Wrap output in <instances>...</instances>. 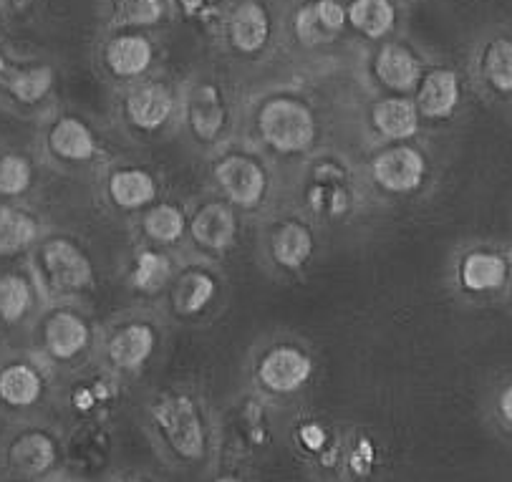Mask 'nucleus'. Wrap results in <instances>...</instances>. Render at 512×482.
Masks as SVG:
<instances>
[{"label":"nucleus","instance_id":"1","mask_svg":"<svg viewBox=\"0 0 512 482\" xmlns=\"http://www.w3.org/2000/svg\"><path fill=\"white\" fill-rule=\"evenodd\" d=\"M159 440L182 462H200L207 452V427L200 407L187 394H167L152 404Z\"/></svg>","mask_w":512,"mask_h":482},{"label":"nucleus","instance_id":"2","mask_svg":"<svg viewBox=\"0 0 512 482\" xmlns=\"http://www.w3.org/2000/svg\"><path fill=\"white\" fill-rule=\"evenodd\" d=\"M260 137L280 154L306 152L316 142V119L301 101L273 99L258 114Z\"/></svg>","mask_w":512,"mask_h":482},{"label":"nucleus","instance_id":"3","mask_svg":"<svg viewBox=\"0 0 512 482\" xmlns=\"http://www.w3.org/2000/svg\"><path fill=\"white\" fill-rule=\"evenodd\" d=\"M41 268L46 281L61 293L84 291V288H89L91 281H94V271H91L89 258L81 253L79 245H74L71 240L64 238L51 240V243L43 245Z\"/></svg>","mask_w":512,"mask_h":482},{"label":"nucleus","instance_id":"4","mask_svg":"<svg viewBox=\"0 0 512 482\" xmlns=\"http://www.w3.org/2000/svg\"><path fill=\"white\" fill-rule=\"evenodd\" d=\"M313 377V361L298 346H275L260 359L258 382L273 394H293Z\"/></svg>","mask_w":512,"mask_h":482},{"label":"nucleus","instance_id":"5","mask_svg":"<svg viewBox=\"0 0 512 482\" xmlns=\"http://www.w3.org/2000/svg\"><path fill=\"white\" fill-rule=\"evenodd\" d=\"M371 175L376 185L389 192H412L417 190L427 175V162L422 152L409 144H396L376 154L371 162Z\"/></svg>","mask_w":512,"mask_h":482},{"label":"nucleus","instance_id":"6","mask_svg":"<svg viewBox=\"0 0 512 482\" xmlns=\"http://www.w3.org/2000/svg\"><path fill=\"white\" fill-rule=\"evenodd\" d=\"M215 180L220 190L230 202L240 207H255L260 205L268 187V177H265L263 167L255 159L243 157V154H233L225 157L220 165L215 167Z\"/></svg>","mask_w":512,"mask_h":482},{"label":"nucleus","instance_id":"7","mask_svg":"<svg viewBox=\"0 0 512 482\" xmlns=\"http://www.w3.org/2000/svg\"><path fill=\"white\" fill-rule=\"evenodd\" d=\"M157 346V334L147 324H127L109 339V361L122 371L142 369L154 354Z\"/></svg>","mask_w":512,"mask_h":482},{"label":"nucleus","instance_id":"8","mask_svg":"<svg viewBox=\"0 0 512 482\" xmlns=\"http://www.w3.org/2000/svg\"><path fill=\"white\" fill-rule=\"evenodd\" d=\"M192 238L202 248L215 250V253L233 248L238 240V223H235L233 210L222 202H207L192 220Z\"/></svg>","mask_w":512,"mask_h":482},{"label":"nucleus","instance_id":"9","mask_svg":"<svg viewBox=\"0 0 512 482\" xmlns=\"http://www.w3.org/2000/svg\"><path fill=\"white\" fill-rule=\"evenodd\" d=\"M89 336V326L84 324V318H79L71 311L53 313L46 321V329H43L46 349L51 351L53 359L61 361L79 356L89 346Z\"/></svg>","mask_w":512,"mask_h":482},{"label":"nucleus","instance_id":"10","mask_svg":"<svg viewBox=\"0 0 512 482\" xmlns=\"http://www.w3.org/2000/svg\"><path fill=\"white\" fill-rule=\"evenodd\" d=\"M172 112H175V99H172L167 86L162 84L139 86L127 96L129 119H132L134 127L144 129V132H154V129L164 127Z\"/></svg>","mask_w":512,"mask_h":482},{"label":"nucleus","instance_id":"11","mask_svg":"<svg viewBox=\"0 0 512 482\" xmlns=\"http://www.w3.org/2000/svg\"><path fill=\"white\" fill-rule=\"evenodd\" d=\"M510 281V263L492 250H475L460 265V283L470 293L497 291Z\"/></svg>","mask_w":512,"mask_h":482},{"label":"nucleus","instance_id":"12","mask_svg":"<svg viewBox=\"0 0 512 482\" xmlns=\"http://www.w3.org/2000/svg\"><path fill=\"white\" fill-rule=\"evenodd\" d=\"M376 76L384 86L394 91H412L422 81L419 59L402 43H386L376 53Z\"/></svg>","mask_w":512,"mask_h":482},{"label":"nucleus","instance_id":"13","mask_svg":"<svg viewBox=\"0 0 512 482\" xmlns=\"http://www.w3.org/2000/svg\"><path fill=\"white\" fill-rule=\"evenodd\" d=\"M460 104V79L449 69H434L422 79L417 94L419 112L429 119H444Z\"/></svg>","mask_w":512,"mask_h":482},{"label":"nucleus","instance_id":"14","mask_svg":"<svg viewBox=\"0 0 512 482\" xmlns=\"http://www.w3.org/2000/svg\"><path fill=\"white\" fill-rule=\"evenodd\" d=\"M230 43L240 53H255L268 43L270 38V16L258 0H245L235 8L230 18Z\"/></svg>","mask_w":512,"mask_h":482},{"label":"nucleus","instance_id":"15","mask_svg":"<svg viewBox=\"0 0 512 482\" xmlns=\"http://www.w3.org/2000/svg\"><path fill=\"white\" fill-rule=\"evenodd\" d=\"M187 117L197 137L215 139L227 122V109L220 91L212 84H197L187 101Z\"/></svg>","mask_w":512,"mask_h":482},{"label":"nucleus","instance_id":"16","mask_svg":"<svg viewBox=\"0 0 512 482\" xmlns=\"http://www.w3.org/2000/svg\"><path fill=\"white\" fill-rule=\"evenodd\" d=\"M371 122L381 137L404 142L419 132V106L412 99H384L374 106Z\"/></svg>","mask_w":512,"mask_h":482},{"label":"nucleus","instance_id":"17","mask_svg":"<svg viewBox=\"0 0 512 482\" xmlns=\"http://www.w3.org/2000/svg\"><path fill=\"white\" fill-rule=\"evenodd\" d=\"M48 147L66 162H89L96 154V139L81 119L64 117L53 124L51 134H48Z\"/></svg>","mask_w":512,"mask_h":482},{"label":"nucleus","instance_id":"18","mask_svg":"<svg viewBox=\"0 0 512 482\" xmlns=\"http://www.w3.org/2000/svg\"><path fill=\"white\" fill-rule=\"evenodd\" d=\"M154 48L144 36H119L106 46V64L122 79H137L152 66Z\"/></svg>","mask_w":512,"mask_h":482},{"label":"nucleus","instance_id":"19","mask_svg":"<svg viewBox=\"0 0 512 482\" xmlns=\"http://www.w3.org/2000/svg\"><path fill=\"white\" fill-rule=\"evenodd\" d=\"M0 86L11 91L23 104H36L51 91L53 71L48 66L21 69V66H13L6 59H0Z\"/></svg>","mask_w":512,"mask_h":482},{"label":"nucleus","instance_id":"20","mask_svg":"<svg viewBox=\"0 0 512 482\" xmlns=\"http://www.w3.org/2000/svg\"><path fill=\"white\" fill-rule=\"evenodd\" d=\"M109 197L124 210H139L157 197V182L144 170H117L109 177Z\"/></svg>","mask_w":512,"mask_h":482},{"label":"nucleus","instance_id":"21","mask_svg":"<svg viewBox=\"0 0 512 482\" xmlns=\"http://www.w3.org/2000/svg\"><path fill=\"white\" fill-rule=\"evenodd\" d=\"M43 379L33 366L11 364L0 371V399L8 407H31L41 399Z\"/></svg>","mask_w":512,"mask_h":482},{"label":"nucleus","instance_id":"22","mask_svg":"<svg viewBox=\"0 0 512 482\" xmlns=\"http://www.w3.org/2000/svg\"><path fill=\"white\" fill-rule=\"evenodd\" d=\"M53 462H56V447L41 432L23 435L11 450V465L26 477L43 475Z\"/></svg>","mask_w":512,"mask_h":482},{"label":"nucleus","instance_id":"23","mask_svg":"<svg viewBox=\"0 0 512 482\" xmlns=\"http://www.w3.org/2000/svg\"><path fill=\"white\" fill-rule=\"evenodd\" d=\"M313 253V235L306 225L286 223L273 235V255L283 268H301Z\"/></svg>","mask_w":512,"mask_h":482},{"label":"nucleus","instance_id":"24","mask_svg":"<svg viewBox=\"0 0 512 482\" xmlns=\"http://www.w3.org/2000/svg\"><path fill=\"white\" fill-rule=\"evenodd\" d=\"M349 21L369 38H384L396 23V8L391 0H354Z\"/></svg>","mask_w":512,"mask_h":482},{"label":"nucleus","instance_id":"25","mask_svg":"<svg viewBox=\"0 0 512 482\" xmlns=\"http://www.w3.org/2000/svg\"><path fill=\"white\" fill-rule=\"evenodd\" d=\"M482 76L500 94H512V38H492L482 51Z\"/></svg>","mask_w":512,"mask_h":482},{"label":"nucleus","instance_id":"26","mask_svg":"<svg viewBox=\"0 0 512 482\" xmlns=\"http://www.w3.org/2000/svg\"><path fill=\"white\" fill-rule=\"evenodd\" d=\"M38 238V225L28 212L16 207H0V255L28 248Z\"/></svg>","mask_w":512,"mask_h":482},{"label":"nucleus","instance_id":"27","mask_svg":"<svg viewBox=\"0 0 512 482\" xmlns=\"http://www.w3.org/2000/svg\"><path fill=\"white\" fill-rule=\"evenodd\" d=\"M144 233L157 243H177L187 228L185 212L177 205H154L152 210L144 215Z\"/></svg>","mask_w":512,"mask_h":482},{"label":"nucleus","instance_id":"28","mask_svg":"<svg viewBox=\"0 0 512 482\" xmlns=\"http://www.w3.org/2000/svg\"><path fill=\"white\" fill-rule=\"evenodd\" d=\"M33 303L31 286L21 276H3L0 278V318L6 324H16L28 313Z\"/></svg>","mask_w":512,"mask_h":482},{"label":"nucleus","instance_id":"29","mask_svg":"<svg viewBox=\"0 0 512 482\" xmlns=\"http://www.w3.org/2000/svg\"><path fill=\"white\" fill-rule=\"evenodd\" d=\"M169 276H172V265L162 253L142 250L134 260L132 281L139 291H159L169 281Z\"/></svg>","mask_w":512,"mask_h":482},{"label":"nucleus","instance_id":"30","mask_svg":"<svg viewBox=\"0 0 512 482\" xmlns=\"http://www.w3.org/2000/svg\"><path fill=\"white\" fill-rule=\"evenodd\" d=\"M215 296V281L207 273H190L177 283L175 303L182 313H200Z\"/></svg>","mask_w":512,"mask_h":482},{"label":"nucleus","instance_id":"31","mask_svg":"<svg viewBox=\"0 0 512 482\" xmlns=\"http://www.w3.org/2000/svg\"><path fill=\"white\" fill-rule=\"evenodd\" d=\"M31 162L21 154H3L0 157V195L18 197L31 187Z\"/></svg>","mask_w":512,"mask_h":482},{"label":"nucleus","instance_id":"32","mask_svg":"<svg viewBox=\"0 0 512 482\" xmlns=\"http://www.w3.org/2000/svg\"><path fill=\"white\" fill-rule=\"evenodd\" d=\"M162 16V0H117V18L124 26H152Z\"/></svg>","mask_w":512,"mask_h":482},{"label":"nucleus","instance_id":"33","mask_svg":"<svg viewBox=\"0 0 512 482\" xmlns=\"http://www.w3.org/2000/svg\"><path fill=\"white\" fill-rule=\"evenodd\" d=\"M296 33L303 43H328L333 38V33L323 26V21L318 18L316 3L311 6H303L296 16Z\"/></svg>","mask_w":512,"mask_h":482},{"label":"nucleus","instance_id":"34","mask_svg":"<svg viewBox=\"0 0 512 482\" xmlns=\"http://www.w3.org/2000/svg\"><path fill=\"white\" fill-rule=\"evenodd\" d=\"M316 11L318 18L323 21V26H326L333 36L344 31L346 21H349V11L341 6V0H318Z\"/></svg>","mask_w":512,"mask_h":482},{"label":"nucleus","instance_id":"35","mask_svg":"<svg viewBox=\"0 0 512 482\" xmlns=\"http://www.w3.org/2000/svg\"><path fill=\"white\" fill-rule=\"evenodd\" d=\"M298 440H301L303 447H308V450H323L328 442V432L323 430L321 424H303L301 432H298Z\"/></svg>","mask_w":512,"mask_h":482},{"label":"nucleus","instance_id":"36","mask_svg":"<svg viewBox=\"0 0 512 482\" xmlns=\"http://www.w3.org/2000/svg\"><path fill=\"white\" fill-rule=\"evenodd\" d=\"M497 409H500V417L505 419L507 424H512V384H507L502 389L500 399H497Z\"/></svg>","mask_w":512,"mask_h":482},{"label":"nucleus","instance_id":"37","mask_svg":"<svg viewBox=\"0 0 512 482\" xmlns=\"http://www.w3.org/2000/svg\"><path fill=\"white\" fill-rule=\"evenodd\" d=\"M180 6L185 8V13H190L192 16V13H197L202 6H205V0H180Z\"/></svg>","mask_w":512,"mask_h":482},{"label":"nucleus","instance_id":"38","mask_svg":"<svg viewBox=\"0 0 512 482\" xmlns=\"http://www.w3.org/2000/svg\"><path fill=\"white\" fill-rule=\"evenodd\" d=\"M510 286H512V265H510Z\"/></svg>","mask_w":512,"mask_h":482},{"label":"nucleus","instance_id":"39","mask_svg":"<svg viewBox=\"0 0 512 482\" xmlns=\"http://www.w3.org/2000/svg\"><path fill=\"white\" fill-rule=\"evenodd\" d=\"M129 482H147V480H129Z\"/></svg>","mask_w":512,"mask_h":482}]
</instances>
